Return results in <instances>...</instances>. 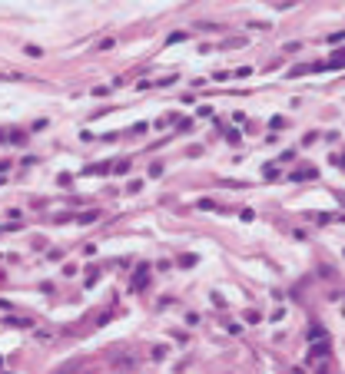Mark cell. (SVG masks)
Listing matches in <instances>:
<instances>
[{
  "mask_svg": "<svg viewBox=\"0 0 345 374\" xmlns=\"http://www.w3.org/2000/svg\"><path fill=\"white\" fill-rule=\"evenodd\" d=\"M325 354H329V344L325 341H319L315 348H312V358H325Z\"/></svg>",
  "mask_w": 345,
  "mask_h": 374,
  "instance_id": "6da1fadb",
  "label": "cell"
},
{
  "mask_svg": "<svg viewBox=\"0 0 345 374\" xmlns=\"http://www.w3.org/2000/svg\"><path fill=\"white\" fill-rule=\"evenodd\" d=\"M97 219H100V212H83V215H80L83 225H90V222H97Z\"/></svg>",
  "mask_w": 345,
  "mask_h": 374,
  "instance_id": "7a4b0ae2",
  "label": "cell"
},
{
  "mask_svg": "<svg viewBox=\"0 0 345 374\" xmlns=\"http://www.w3.org/2000/svg\"><path fill=\"white\" fill-rule=\"evenodd\" d=\"M179 265H183V268H190V265H196V255H183V258H179Z\"/></svg>",
  "mask_w": 345,
  "mask_h": 374,
  "instance_id": "3957f363",
  "label": "cell"
},
{
  "mask_svg": "<svg viewBox=\"0 0 345 374\" xmlns=\"http://www.w3.org/2000/svg\"><path fill=\"white\" fill-rule=\"evenodd\" d=\"M143 282H146V268H143V272H136V278H133V288H140Z\"/></svg>",
  "mask_w": 345,
  "mask_h": 374,
  "instance_id": "277c9868",
  "label": "cell"
},
{
  "mask_svg": "<svg viewBox=\"0 0 345 374\" xmlns=\"http://www.w3.org/2000/svg\"><path fill=\"white\" fill-rule=\"evenodd\" d=\"M226 139L229 143H239V129H226Z\"/></svg>",
  "mask_w": 345,
  "mask_h": 374,
  "instance_id": "5b68a950",
  "label": "cell"
},
{
  "mask_svg": "<svg viewBox=\"0 0 345 374\" xmlns=\"http://www.w3.org/2000/svg\"><path fill=\"white\" fill-rule=\"evenodd\" d=\"M116 172H120V176H123V172H130V163H126V159H120V163H116Z\"/></svg>",
  "mask_w": 345,
  "mask_h": 374,
  "instance_id": "8992f818",
  "label": "cell"
},
{
  "mask_svg": "<svg viewBox=\"0 0 345 374\" xmlns=\"http://www.w3.org/2000/svg\"><path fill=\"white\" fill-rule=\"evenodd\" d=\"M342 40H345V30H339L335 37H329V43H342Z\"/></svg>",
  "mask_w": 345,
  "mask_h": 374,
  "instance_id": "52a82bcc",
  "label": "cell"
},
{
  "mask_svg": "<svg viewBox=\"0 0 345 374\" xmlns=\"http://www.w3.org/2000/svg\"><path fill=\"white\" fill-rule=\"evenodd\" d=\"M339 163H342V169H345V159H339Z\"/></svg>",
  "mask_w": 345,
  "mask_h": 374,
  "instance_id": "ba28073f",
  "label": "cell"
}]
</instances>
